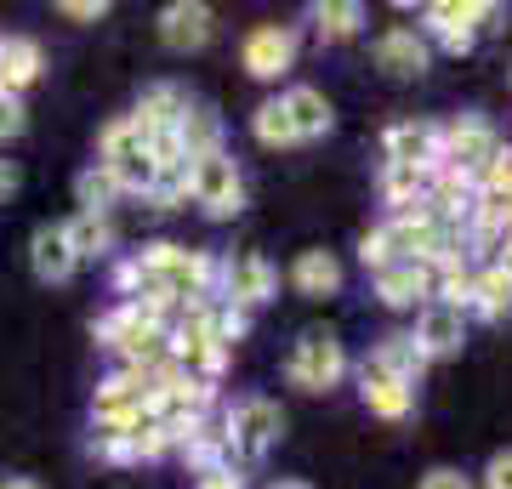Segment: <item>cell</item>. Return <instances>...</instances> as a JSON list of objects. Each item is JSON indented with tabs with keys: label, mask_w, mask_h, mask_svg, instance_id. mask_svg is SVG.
<instances>
[{
	"label": "cell",
	"mask_w": 512,
	"mask_h": 489,
	"mask_svg": "<svg viewBox=\"0 0 512 489\" xmlns=\"http://www.w3.org/2000/svg\"><path fill=\"white\" fill-rule=\"evenodd\" d=\"M222 433H228L234 467L245 472L251 461H262V455L279 444V433H285V410H279L274 399H239L234 410L222 416Z\"/></svg>",
	"instance_id": "cell-1"
},
{
	"label": "cell",
	"mask_w": 512,
	"mask_h": 489,
	"mask_svg": "<svg viewBox=\"0 0 512 489\" xmlns=\"http://www.w3.org/2000/svg\"><path fill=\"white\" fill-rule=\"evenodd\" d=\"M97 165L114 177V188H120V194H148V188H154V177H160V165H154L148 143L137 137V126H131L126 114L103 126V154H97Z\"/></svg>",
	"instance_id": "cell-2"
},
{
	"label": "cell",
	"mask_w": 512,
	"mask_h": 489,
	"mask_svg": "<svg viewBox=\"0 0 512 489\" xmlns=\"http://www.w3.org/2000/svg\"><path fill=\"white\" fill-rule=\"evenodd\" d=\"M188 200L205 205V217H217V222L239 217V211H245V182H239L234 154L211 148L200 160H188Z\"/></svg>",
	"instance_id": "cell-3"
},
{
	"label": "cell",
	"mask_w": 512,
	"mask_h": 489,
	"mask_svg": "<svg viewBox=\"0 0 512 489\" xmlns=\"http://www.w3.org/2000/svg\"><path fill=\"white\" fill-rule=\"evenodd\" d=\"M484 18H501V6H490V0H433V6H421V40H439L444 52L461 57L473 52Z\"/></svg>",
	"instance_id": "cell-4"
},
{
	"label": "cell",
	"mask_w": 512,
	"mask_h": 489,
	"mask_svg": "<svg viewBox=\"0 0 512 489\" xmlns=\"http://www.w3.org/2000/svg\"><path fill=\"white\" fill-rule=\"evenodd\" d=\"M285 376H291L302 393H330L336 381L348 376V353H342V342H336L330 330H308V336L291 347Z\"/></svg>",
	"instance_id": "cell-5"
},
{
	"label": "cell",
	"mask_w": 512,
	"mask_h": 489,
	"mask_svg": "<svg viewBox=\"0 0 512 489\" xmlns=\"http://www.w3.org/2000/svg\"><path fill=\"white\" fill-rule=\"evenodd\" d=\"M501 148H507V143H501V131H495L490 120H478V114H461V120L439 126V165H450V171L478 177Z\"/></svg>",
	"instance_id": "cell-6"
},
{
	"label": "cell",
	"mask_w": 512,
	"mask_h": 489,
	"mask_svg": "<svg viewBox=\"0 0 512 489\" xmlns=\"http://www.w3.org/2000/svg\"><path fill=\"white\" fill-rule=\"evenodd\" d=\"M217 279H222V302H228V308L251 313V308H262V302L274 296V268H268L262 251H234L217 268Z\"/></svg>",
	"instance_id": "cell-7"
},
{
	"label": "cell",
	"mask_w": 512,
	"mask_h": 489,
	"mask_svg": "<svg viewBox=\"0 0 512 489\" xmlns=\"http://www.w3.org/2000/svg\"><path fill=\"white\" fill-rule=\"evenodd\" d=\"M239 63H245L251 80H279L296 63V29L291 23H256L239 46Z\"/></svg>",
	"instance_id": "cell-8"
},
{
	"label": "cell",
	"mask_w": 512,
	"mask_h": 489,
	"mask_svg": "<svg viewBox=\"0 0 512 489\" xmlns=\"http://www.w3.org/2000/svg\"><path fill=\"white\" fill-rule=\"evenodd\" d=\"M427 63H433V46L421 40V29H410V23L382 29V40H376V69H387L393 80H416V74H427Z\"/></svg>",
	"instance_id": "cell-9"
},
{
	"label": "cell",
	"mask_w": 512,
	"mask_h": 489,
	"mask_svg": "<svg viewBox=\"0 0 512 489\" xmlns=\"http://www.w3.org/2000/svg\"><path fill=\"white\" fill-rule=\"evenodd\" d=\"M382 165H416V171H439V126H427V120H399V126H387L382 137Z\"/></svg>",
	"instance_id": "cell-10"
},
{
	"label": "cell",
	"mask_w": 512,
	"mask_h": 489,
	"mask_svg": "<svg viewBox=\"0 0 512 489\" xmlns=\"http://www.w3.org/2000/svg\"><path fill=\"white\" fill-rule=\"evenodd\" d=\"M211 29H217V12L205 0H171L160 12V40L171 52H200L211 40Z\"/></svg>",
	"instance_id": "cell-11"
},
{
	"label": "cell",
	"mask_w": 512,
	"mask_h": 489,
	"mask_svg": "<svg viewBox=\"0 0 512 489\" xmlns=\"http://www.w3.org/2000/svg\"><path fill=\"white\" fill-rule=\"evenodd\" d=\"M410 342L421 347V359H450V353H461V342H467V319H461L456 308H444V302H427L416 319V336Z\"/></svg>",
	"instance_id": "cell-12"
},
{
	"label": "cell",
	"mask_w": 512,
	"mask_h": 489,
	"mask_svg": "<svg viewBox=\"0 0 512 489\" xmlns=\"http://www.w3.org/2000/svg\"><path fill=\"white\" fill-rule=\"evenodd\" d=\"M376 296L387 308H427L433 302V262H393L376 273Z\"/></svg>",
	"instance_id": "cell-13"
},
{
	"label": "cell",
	"mask_w": 512,
	"mask_h": 489,
	"mask_svg": "<svg viewBox=\"0 0 512 489\" xmlns=\"http://www.w3.org/2000/svg\"><path fill=\"white\" fill-rule=\"evenodd\" d=\"M29 262H35V279H46V285H63L80 262H74L69 251V234H63V222H40L35 239H29Z\"/></svg>",
	"instance_id": "cell-14"
},
{
	"label": "cell",
	"mask_w": 512,
	"mask_h": 489,
	"mask_svg": "<svg viewBox=\"0 0 512 489\" xmlns=\"http://www.w3.org/2000/svg\"><path fill=\"white\" fill-rule=\"evenodd\" d=\"M40 80V46L29 35L0 40V97H23Z\"/></svg>",
	"instance_id": "cell-15"
},
{
	"label": "cell",
	"mask_w": 512,
	"mask_h": 489,
	"mask_svg": "<svg viewBox=\"0 0 512 489\" xmlns=\"http://www.w3.org/2000/svg\"><path fill=\"white\" fill-rule=\"evenodd\" d=\"M279 103H285V114H291L296 143H313V137H325L330 120H336V114H330V97H325L319 86H291L285 97H279Z\"/></svg>",
	"instance_id": "cell-16"
},
{
	"label": "cell",
	"mask_w": 512,
	"mask_h": 489,
	"mask_svg": "<svg viewBox=\"0 0 512 489\" xmlns=\"http://www.w3.org/2000/svg\"><path fill=\"white\" fill-rule=\"evenodd\" d=\"M365 364L376 370V376H387V381H404V387H416L421 370H427V359H421V347L410 342V336H382V342L370 347Z\"/></svg>",
	"instance_id": "cell-17"
},
{
	"label": "cell",
	"mask_w": 512,
	"mask_h": 489,
	"mask_svg": "<svg viewBox=\"0 0 512 489\" xmlns=\"http://www.w3.org/2000/svg\"><path fill=\"white\" fill-rule=\"evenodd\" d=\"M359 393H365L370 416H382V421H404L410 410H416V387H404V381L376 376L370 364H359Z\"/></svg>",
	"instance_id": "cell-18"
},
{
	"label": "cell",
	"mask_w": 512,
	"mask_h": 489,
	"mask_svg": "<svg viewBox=\"0 0 512 489\" xmlns=\"http://www.w3.org/2000/svg\"><path fill=\"white\" fill-rule=\"evenodd\" d=\"M291 285L302 290V296H336V290H342V262L330 251H302L291 262Z\"/></svg>",
	"instance_id": "cell-19"
},
{
	"label": "cell",
	"mask_w": 512,
	"mask_h": 489,
	"mask_svg": "<svg viewBox=\"0 0 512 489\" xmlns=\"http://www.w3.org/2000/svg\"><path fill=\"white\" fill-rule=\"evenodd\" d=\"M177 148H183L188 160H200V154L222 148V120H217V109H205V103H188L183 120H177Z\"/></svg>",
	"instance_id": "cell-20"
},
{
	"label": "cell",
	"mask_w": 512,
	"mask_h": 489,
	"mask_svg": "<svg viewBox=\"0 0 512 489\" xmlns=\"http://www.w3.org/2000/svg\"><path fill=\"white\" fill-rule=\"evenodd\" d=\"M427 182H433V171H416V165H382V200L393 205V217L427 205Z\"/></svg>",
	"instance_id": "cell-21"
},
{
	"label": "cell",
	"mask_w": 512,
	"mask_h": 489,
	"mask_svg": "<svg viewBox=\"0 0 512 489\" xmlns=\"http://www.w3.org/2000/svg\"><path fill=\"white\" fill-rule=\"evenodd\" d=\"M473 313H484V319H512V273L501 262L473 273Z\"/></svg>",
	"instance_id": "cell-22"
},
{
	"label": "cell",
	"mask_w": 512,
	"mask_h": 489,
	"mask_svg": "<svg viewBox=\"0 0 512 489\" xmlns=\"http://www.w3.org/2000/svg\"><path fill=\"white\" fill-rule=\"evenodd\" d=\"M63 234H69V251L74 262H86V256H103L114 245V228L109 217H92V211H80L74 222H63Z\"/></svg>",
	"instance_id": "cell-23"
},
{
	"label": "cell",
	"mask_w": 512,
	"mask_h": 489,
	"mask_svg": "<svg viewBox=\"0 0 512 489\" xmlns=\"http://www.w3.org/2000/svg\"><path fill=\"white\" fill-rule=\"evenodd\" d=\"M313 23H319L325 40H353L365 29V6H359V0H319V6H313Z\"/></svg>",
	"instance_id": "cell-24"
},
{
	"label": "cell",
	"mask_w": 512,
	"mask_h": 489,
	"mask_svg": "<svg viewBox=\"0 0 512 489\" xmlns=\"http://www.w3.org/2000/svg\"><path fill=\"white\" fill-rule=\"evenodd\" d=\"M74 194H80V211H92V217H109V205L120 200V188H114V177L103 165L80 171V177H74Z\"/></svg>",
	"instance_id": "cell-25"
},
{
	"label": "cell",
	"mask_w": 512,
	"mask_h": 489,
	"mask_svg": "<svg viewBox=\"0 0 512 489\" xmlns=\"http://www.w3.org/2000/svg\"><path fill=\"white\" fill-rule=\"evenodd\" d=\"M251 131H256V143H268V148H291V143H296L291 114H285V103H279V97H268V103L256 109Z\"/></svg>",
	"instance_id": "cell-26"
},
{
	"label": "cell",
	"mask_w": 512,
	"mask_h": 489,
	"mask_svg": "<svg viewBox=\"0 0 512 489\" xmlns=\"http://www.w3.org/2000/svg\"><path fill=\"white\" fill-rule=\"evenodd\" d=\"M473 188H478V194H512V148H501V154L478 171Z\"/></svg>",
	"instance_id": "cell-27"
},
{
	"label": "cell",
	"mask_w": 512,
	"mask_h": 489,
	"mask_svg": "<svg viewBox=\"0 0 512 489\" xmlns=\"http://www.w3.org/2000/svg\"><path fill=\"white\" fill-rule=\"evenodd\" d=\"M29 126V114H23V97H0V143L6 137H18Z\"/></svg>",
	"instance_id": "cell-28"
},
{
	"label": "cell",
	"mask_w": 512,
	"mask_h": 489,
	"mask_svg": "<svg viewBox=\"0 0 512 489\" xmlns=\"http://www.w3.org/2000/svg\"><path fill=\"white\" fill-rule=\"evenodd\" d=\"M484 489H512V450L490 455V467H484Z\"/></svg>",
	"instance_id": "cell-29"
},
{
	"label": "cell",
	"mask_w": 512,
	"mask_h": 489,
	"mask_svg": "<svg viewBox=\"0 0 512 489\" xmlns=\"http://www.w3.org/2000/svg\"><path fill=\"white\" fill-rule=\"evenodd\" d=\"M416 489H473V484H467V472H456V467H433Z\"/></svg>",
	"instance_id": "cell-30"
},
{
	"label": "cell",
	"mask_w": 512,
	"mask_h": 489,
	"mask_svg": "<svg viewBox=\"0 0 512 489\" xmlns=\"http://www.w3.org/2000/svg\"><path fill=\"white\" fill-rule=\"evenodd\" d=\"M57 12H63V18H74V23H97L109 6H103V0H63Z\"/></svg>",
	"instance_id": "cell-31"
},
{
	"label": "cell",
	"mask_w": 512,
	"mask_h": 489,
	"mask_svg": "<svg viewBox=\"0 0 512 489\" xmlns=\"http://www.w3.org/2000/svg\"><path fill=\"white\" fill-rule=\"evenodd\" d=\"M200 489H245V478L228 472V467H217V472H205V478H200Z\"/></svg>",
	"instance_id": "cell-32"
},
{
	"label": "cell",
	"mask_w": 512,
	"mask_h": 489,
	"mask_svg": "<svg viewBox=\"0 0 512 489\" xmlns=\"http://www.w3.org/2000/svg\"><path fill=\"white\" fill-rule=\"evenodd\" d=\"M12 188H18V171H12V165L0 160V200H6V194H12Z\"/></svg>",
	"instance_id": "cell-33"
},
{
	"label": "cell",
	"mask_w": 512,
	"mask_h": 489,
	"mask_svg": "<svg viewBox=\"0 0 512 489\" xmlns=\"http://www.w3.org/2000/svg\"><path fill=\"white\" fill-rule=\"evenodd\" d=\"M0 489H40V484H35V478H6Z\"/></svg>",
	"instance_id": "cell-34"
},
{
	"label": "cell",
	"mask_w": 512,
	"mask_h": 489,
	"mask_svg": "<svg viewBox=\"0 0 512 489\" xmlns=\"http://www.w3.org/2000/svg\"><path fill=\"white\" fill-rule=\"evenodd\" d=\"M274 489H308V484H302V478H279Z\"/></svg>",
	"instance_id": "cell-35"
},
{
	"label": "cell",
	"mask_w": 512,
	"mask_h": 489,
	"mask_svg": "<svg viewBox=\"0 0 512 489\" xmlns=\"http://www.w3.org/2000/svg\"><path fill=\"white\" fill-rule=\"evenodd\" d=\"M495 262H501V268H507V273H512V251H501V256H495Z\"/></svg>",
	"instance_id": "cell-36"
}]
</instances>
